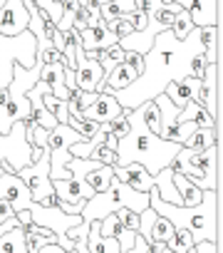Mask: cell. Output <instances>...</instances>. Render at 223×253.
I'll return each mask as SVG.
<instances>
[{
	"mask_svg": "<svg viewBox=\"0 0 223 253\" xmlns=\"http://www.w3.org/2000/svg\"><path fill=\"white\" fill-rule=\"evenodd\" d=\"M203 52L198 42V28L188 33L186 40H176L171 30H164L154 38L151 50L144 55V72L124 89L112 92L122 109H134L156 94L164 92L169 82H181L191 75V57Z\"/></svg>",
	"mask_w": 223,
	"mask_h": 253,
	"instance_id": "obj_1",
	"label": "cell"
},
{
	"mask_svg": "<svg viewBox=\"0 0 223 253\" xmlns=\"http://www.w3.org/2000/svg\"><path fill=\"white\" fill-rule=\"evenodd\" d=\"M129 132L117 142V164L114 167H127V164H142L151 176L159 174L164 167L174 162L179 154L181 144L166 142L159 134H154L142 119V107H134L127 112Z\"/></svg>",
	"mask_w": 223,
	"mask_h": 253,
	"instance_id": "obj_2",
	"label": "cell"
},
{
	"mask_svg": "<svg viewBox=\"0 0 223 253\" xmlns=\"http://www.w3.org/2000/svg\"><path fill=\"white\" fill-rule=\"evenodd\" d=\"M218 191H203L198 206H174L159 199L156 189L149 191V206L164 216L174 228H186L193 238V243L213 241L218 243Z\"/></svg>",
	"mask_w": 223,
	"mask_h": 253,
	"instance_id": "obj_3",
	"label": "cell"
},
{
	"mask_svg": "<svg viewBox=\"0 0 223 253\" xmlns=\"http://www.w3.org/2000/svg\"><path fill=\"white\" fill-rule=\"evenodd\" d=\"M119 209H129L134 213H142L144 209H149V194L134 191L132 186H127L117 176H112V181L104 191H99L89 201H84L79 216L84 223H89V221H102L109 213H117Z\"/></svg>",
	"mask_w": 223,
	"mask_h": 253,
	"instance_id": "obj_4",
	"label": "cell"
},
{
	"mask_svg": "<svg viewBox=\"0 0 223 253\" xmlns=\"http://www.w3.org/2000/svg\"><path fill=\"white\" fill-rule=\"evenodd\" d=\"M218 167H221V142H216L206 152H188L186 147L171 162V169L184 174L196 189L201 191H218Z\"/></svg>",
	"mask_w": 223,
	"mask_h": 253,
	"instance_id": "obj_5",
	"label": "cell"
},
{
	"mask_svg": "<svg viewBox=\"0 0 223 253\" xmlns=\"http://www.w3.org/2000/svg\"><path fill=\"white\" fill-rule=\"evenodd\" d=\"M33 164V144L25 139V122H15L8 134H0V174H18Z\"/></svg>",
	"mask_w": 223,
	"mask_h": 253,
	"instance_id": "obj_6",
	"label": "cell"
},
{
	"mask_svg": "<svg viewBox=\"0 0 223 253\" xmlns=\"http://www.w3.org/2000/svg\"><path fill=\"white\" fill-rule=\"evenodd\" d=\"M28 213H30V218H33L35 226H42V228H47V231L55 233L60 248L74 251V241L67 238V231L72 226H79L82 223V216H70V213L60 211V206H42L37 201H33L28 206Z\"/></svg>",
	"mask_w": 223,
	"mask_h": 253,
	"instance_id": "obj_7",
	"label": "cell"
},
{
	"mask_svg": "<svg viewBox=\"0 0 223 253\" xmlns=\"http://www.w3.org/2000/svg\"><path fill=\"white\" fill-rule=\"evenodd\" d=\"M18 176L25 181V186L30 189L33 201H37V204H40L42 199H47L50 194H55V191H52V179H50V149L45 147V149H42V157H40L37 162L23 167V169L18 171Z\"/></svg>",
	"mask_w": 223,
	"mask_h": 253,
	"instance_id": "obj_8",
	"label": "cell"
},
{
	"mask_svg": "<svg viewBox=\"0 0 223 253\" xmlns=\"http://www.w3.org/2000/svg\"><path fill=\"white\" fill-rule=\"evenodd\" d=\"M30 13L23 5V0H5L0 8V35L3 38H18L28 30Z\"/></svg>",
	"mask_w": 223,
	"mask_h": 253,
	"instance_id": "obj_9",
	"label": "cell"
},
{
	"mask_svg": "<svg viewBox=\"0 0 223 253\" xmlns=\"http://www.w3.org/2000/svg\"><path fill=\"white\" fill-rule=\"evenodd\" d=\"M102 67L97 60H87L82 45L74 47V87L82 92H99Z\"/></svg>",
	"mask_w": 223,
	"mask_h": 253,
	"instance_id": "obj_10",
	"label": "cell"
},
{
	"mask_svg": "<svg viewBox=\"0 0 223 253\" xmlns=\"http://www.w3.org/2000/svg\"><path fill=\"white\" fill-rule=\"evenodd\" d=\"M0 201H8L18 213V211H28V206L33 204V196H30V189L25 186V181L18 174L3 171L0 174Z\"/></svg>",
	"mask_w": 223,
	"mask_h": 253,
	"instance_id": "obj_11",
	"label": "cell"
},
{
	"mask_svg": "<svg viewBox=\"0 0 223 253\" xmlns=\"http://www.w3.org/2000/svg\"><path fill=\"white\" fill-rule=\"evenodd\" d=\"M174 3L191 15L193 28H213L221 23V0H174Z\"/></svg>",
	"mask_w": 223,
	"mask_h": 253,
	"instance_id": "obj_12",
	"label": "cell"
},
{
	"mask_svg": "<svg viewBox=\"0 0 223 253\" xmlns=\"http://www.w3.org/2000/svg\"><path fill=\"white\" fill-rule=\"evenodd\" d=\"M119 112H122V107H119V102L114 99V94H109V92H97V99L84 109L82 119H84V122L107 124V122L114 119Z\"/></svg>",
	"mask_w": 223,
	"mask_h": 253,
	"instance_id": "obj_13",
	"label": "cell"
},
{
	"mask_svg": "<svg viewBox=\"0 0 223 253\" xmlns=\"http://www.w3.org/2000/svg\"><path fill=\"white\" fill-rule=\"evenodd\" d=\"M114 176L119 181H124L127 186H132L134 191L149 194L154 186V176L142 167V164H127V167H114Z\"/></svg>",
	"mask_w": 223,
	"mask_h": 253,
	"instance_id": "obj_14",
	"label": "cell"
},
{
	"mask_svg": "<svg viewBox=\"0 0 223 253\" xmlns=\"http://www.w3.org/2000/svg\"><path fill=\"white\" fill-rule=\"evenodd\" d=\"M79 38H82V50H107V47L119 42V38L107 28V23H99L94 28H84L79 33Z\"/></svg>",
	"mask_w": 223,
	"mask_h": 253,
	"instance_id": "obj_15",
	"label": "cell"
},
{
	"mask_svg": "<svg viewBox=\"0 0 223 253\" xmlns=\"http://www.w3.org/2000/svg\"><path fill=\"white\" fill-rule=\"evenodd\" d=\"M40 80H42V82H47V87H50V94H52V97H57V99H65V102H67L65 65H62V62L42 65V67H40Z\"/></svg>",
	"mask_w": 223,
	"mask_h": 253,
	"instance_id": "obj_16",
	"label": "cell"
},
{
	"mask_svg": "<svg viewBox=\"0 0 223 253\" xmlns=\"http://www.w3.org/2000/svg\"><path fill=\"white\" fill-rule=\"evenodd\" d=\"M154 189H156V194H159L161 201L174 204V206H181V196H179V191L174 186V169H171V164L164 167L159 174H154Z\"/></svg>",
	"mask_w": 223,
	"mask_h": 253,
	"instance_id": "obj_17",
	"label": "cell"
},
{
	"mask_svg": "<svg viewBox=\"0 0 223 253\" xmlns=\"http://www.w3.org/2000/svg\"><path fill=\"white\" fill-rule=\"evenodd\" d=\"M87 253H122L117 238H104L99 233V221H89L87 233Z\"/></svg>",
	"mask_w": 223,
	"mask_h": 253,
	"instance_id": "obj_18",
	"label": "cell"
},
{
	"mask_svg": "<svg viewBox=\"0 0 223 253\" xmlns=\"http://www.w3.org/2000/svg\"><path fill=\"white\" fill-rule=\"evenodd\" d=\"M134 10H137L134 0H109V3L99 5V18H102V23H112V20H119V18L132 15Z\"/></svg>",
	"mask_w": 223,
	"mask_h": 253,
	"instance_id": "obj_19",
	"label": "cell"
},
{
	"mask_svg": "<svg viewBox=\"0 0 223 253\" xmlns=\"http://www.w3.org/2000/svg\"><path fill=\"white\" fill-rule=\"evenodd\" d=\"M0 253H28L25 246V228H10L8 233L0 236Z\"/></svg>",
	"mask_w": 223,
	"mask_h": 253,
	"instance_id": "obj_20",
	"label": "cell"
},
{
	"mask_svg": "<svg viewBox=\"0 0 223 253\" xmlns=\"http://www.w3.org/2000/svg\"><path fill=\"white\" fill-rule=\"evenodd\" d=\"M216 142H221V139H216V129H203V126H198V129H196L181 147H186L188 152H206V149H211Z\"/></svg>",
	"mask_w": 223,
	"mask_h": 253,
	"instance_id": "obj_21",
	"label": "cell"
},
{
	"mask_svg": "<svg viewBox=\"0 0 223 253\" xmlns=\"http://www.w3.org/2000/svg\"><path fill=\"white\" fill-rule=\"evenodd\" d=\"M99 67H102V82L109 77V72L114 70L119 62H124V50L119 47V42L117 45H112V47H107V50H99ZM99 82V84H102Z\"/></svg>",
	"mask_w": 223,
	"mask_h": 253,
	"instance_id": "obj_22",
	"label": "cell"
},
{
	"mask_svg": "<svg viewBox=\"0 0 223 253\" xmlns=\"http://www.w3.org/2000/svg\"><path fill=\"white\" fill-rule=\"evenodd\" d=\"M117 137L114 134H109L99 147H94V152H92V157L89 159H94V162H99V164H104V167H114L117 164Z\"/></svg>",
	"mask_w": 223,
	"mask_h": 253,
	"instance_id": "obj_23",
	"label": "cell"
},
{
	"mask_svg": "<svg viewBox=\"0 0 223 253\" xmlns=\"http://www.w3.org/2000/svg\"><path fill=\"white\" fill-rule=\"evenodd\" d=\"M112 176H114V167H99V169H94V171H87V184L94 189V194H99V191H104L107 186H109V181H112Z\"/></svg>",
	"mask_w": 223,
	"mask_h": 253,
	"instance_id": "obj_24",
	"label": "cell"
},
{
	"mask_svg": "<svg viewBox=\"0 0 223 253\" xmlns=\"http://www.w3.org/2000/svg\"><path fill=\"white\" fill-rule=\"evenodd\" d=\"M171 33H174V38L176 40H186L188 38V33L193 30V23H191V15L181 8L176 15H174V23H171V28H169Z\"/></svg>",
	"mask_w": 223,
	"mask_h": 253,
	"instance_id": "obj_25",
	"label": "cell"
},
{
	"mask_svg": "<svg viewBox=\"0 0 223 253\" xmlns=\"http://www.w3.org/2000/svg\"><path fill=\"white\" fill-rule=\"evenodd\" d=\"M174 231H176V228H174L164 216H159V213H156L149 238H151V243H154V241H159V243H169V241H171V236H174Z\"/></svg>",
	"mask_w": 223,
	"mask_h": 253,
	"instance_id": "obj_26",
	"label": "cell"
},
{
	"mask_svg": "<svg viewBox=\"0 0 223 253\" xmlns=\"http://www.w3.org/2000/svg\"><path fill=\"white\" fill-rule=\"evenodd\" d=\"M166 248L174 251V253H188L193 248V238H191V233L186 228H176L174 236H171V241L166 243Z\"/></svg>",
	"mask_w": 223,
	"mask_h": 253,
	"instance_id": "obj_27",
	"label": "cell"
},
{
	"mask_svg": "<svg viewBox=\"0 0 223 253\" xmlns=\"http://www.w3.org/2000/svg\"><path fill=\"white\" fill-rule=\"evenodd\" d=\"M164 94H166V97L174 102V107H179V109L191 99V97H188V89H186V84H184V80H181V82H169V84L164 87Z\"/></svg>",
	"mask_w": 223,
	"mask_h": 253,
	"instance_id": "obj_28",
	"label": "cell"
},
{
	"mask_svg": "<svg viewBox=\"0 0 223 253\" xmlns=\"http://www.w3.org/2000/svg\"><path fill=\"white\" fill-rule=\"evenodd\" d=\"M154 218H156V211L149 206V209H144L142 213H139V228H137V233L147 241V243H151V238H149V233H151V226H154Z\"/></svg>",
	"mask_w": 223,
	"mask_h": 253,
	"instance_id": "obj_29",
	"label": "cell"
},
{
	"mask_svg": "<svg viewBox=\"0 0 223 253\" xmlns=\"http://www.w3.org/2000/svg\"><path fill=\"white\" fill-rule=\"evenodd\" d=\"M127 112H129V109H122V112H119V114H117L114 119L109 122V129H112V134H114L117 139H122V137H124V134L129 132V122H127Z\"/></svg>",
	"mask_w": 223,
	"mask_h": 253,
	"instance_id": "obj_30",
	"label": "cell"
},
{
	"mask_svg": "<svg viewBox=\"0 0 223 253\" xmlns=\"http://www.w3.org/2000/svg\"><path fill=\"white\" fill-rule=\"evenodd\" d=\"M117 218H119V223H122L124 228H129V231H137V228H139V213H134V211H129V209H119V211H117Z\"/></svg>",
	"mask_w": 223,
	"mask_h": 253,
	"instance_id": "obj_31",
	"label": "cell"
},
{
	"mask_svg": "<svg viewBox=\"0 0 223 253\" xmlns=\"http://www.w3.org/2000/svg\"><path fill=\"white\" fill-rule=\"evenodd\" d=\"M134 241H137V231H129V228H122L117 233V243H119V251L127 253L129 248H134Z\"/></svg>",
	"mask_w": 223,
	"mask_h": 253,
	"instance_id": "obj_32",
	"label": "cell"
},
{
	"mask_svg": "<svg viewBox=\"0 0 223 253\" xmlns=\"http://www.w3.org/2000/svg\"><path fill=\"white\" fill-rule=\"evenodd\" d=\"M184 84H186V89H188L191 102L198 104V99H201V80H198V77H184Z\"/></svg>",
	"mask_w": 223,
	"mask_h": 253,
	"instance_id": "obj_33",
	"label": "cell"
},
{
	"mask_svg": "<svg viewBox=\"0 0 223 253\" xmlns=\"http://www.w3.org/2000/svg\"><path fill=\"white\" fill-rule=\"evenodd\" d=\"M191 75L188 77H198L201 80V75H203V67H206V57H203V52H196L193 57H191Z\"/></svg>",
	"mask_w": 223,
	"mask_h": 253,
	"instance_id": "obj_34",
	"label": "cell"
},
{
	"mask_svg": "<svg viewBox=\"0 0 223 253\" xmlns=\"http://www.w3.org/2000/svg\"><path fill=\"white\" fill-rule=\"evenodd\" d=\"M129 20H132V25H134V33L147 28V13H144V10H134V13L129 15Z\"/></svg>",
	"mask_w": 223,
	"mask_h": 253,
	"instance_id": "obj_35",
	"label": "cell"
},
{
	"mask_svg": "<svg viewBox=\"0 0 223 253\" xmlns=\"http://www.w3.org/2000/svg\"><path fill=\"white\" fill-rule=\"evenodd\" d=\"M193 251H196V253H218V243H213V241H201V243H193Z\"/></svg>",
	"mask_w": 223,
	"mask_h": 253,
	"instance_id": "obj_36",
	"label": "cell"
},
{
	"mask_svg": "<svg viewBox=\"0 0 223 253\" xmlns=\"http://www.w3.org/2000/svg\"><path fill=\"white\" fill-rule=\"evenodd\" d=\"M50 42H52V47H57V50L62 52V50H65V33L55 28V30L50 33Z\"/></svg>",
	"mask_w": 223,
	"mask_h": 253,
	"instance_id": "obj_37",
	"label": "cell"
},
{
	"mask_svg": "<svg viewBox=\"0 0 223 253\" xmlns=\"http://www.w3.org/2000/svg\"><path fill=\"white\" fill-rule=\"evenodd\" d=\"M15 216V209L8 204V201H0V223H5Z\"/></svg>",
	"mask_w": 223,
	"mask_h": 253,
	"instance_id": "obj_38",
	"label": "cell"
},
{
	"mask_svg": "<svg viewBox=\"0 0 223 253\" xmlns=\"http://www.w3.org/2000/svg\"><path fill=\"white\" fill-rule=\"evenodd\" d=\"M161 5V0H134V8L137 10H151V8H159Z\"/></svg>",
	"mask_w": 223,
	"mask_h": 253,
	"instance_id": "obj_39",
	"label": "cell"
},
{
	"mask_svg": "<svg viewBox=\"0 0 223 253\" xmlns=\"http://www.w3.org/2000/svg\"><path fill=\"white\" fill-rule=\"evenodd\" d=\"M147 248H149V243H147V241H144V238H142V236L137 233V241H134V248H129L127 253H147Z\"/></svg>",
	"mask_w": 223,
	"mask_h": 253,
	"instance_id": "obj_40",
	"label": "cell"
},
{
	"mask_svg": "<svg viewBox=\"0 0 223 253\" xmlns=\"http://www.w3.org/2000/svg\"><path fill=\"white\" fill-rule=\"evenodd\" d=\"M37 253H77V251H65V248H60L57 243H45Z\"/></svg>",
	"mask_w": 223,
	"mask_h": 253,
	"instance_id": "obj_41",
	"label": "cell"
},
{
	"mask_svg": "<svg viewBox=\"0 0 223 253\" xmlns=\"http://www.w3.org/2000/svg\"><path fill=\"white\" fill-rule=\"evenodd\" d=\"M57 201H60V199H57L55 194H50V196H47V199H42L40 204H42V206H57Z\"/></svg>",
	"mask_w": 223,
	"mask_h": 253,
	"instance_id": "obj_42",
	"label": "cell"
},
{
	"mask_svg": "<svg viewBox=\"0 0 223 253\" xmlns=\"http://www.w3.org/2000/svg\"><path fill=\"white\" fill-rule=\"evenodd\" d=\"M77 3H79V5H87V3H89V0H77Z\"/></svg>",
	"mask_w": 223,
	"mask_h": 253,
	"instance_id": "obj_43",
	"label": "cell"
},
{
	"mask_svg": "<svg viewBox=\"0 0 223 253\" xmlns=\"http://www.w3.org/2000/svg\"><path fill=\"white\" fill-rule=\"evenodd\" d=\"M161 253H174V251H169V248H166V246H164V248H161Z\"/></svg>",
	"mask_w": 223,
	"mask_h": 253,
	"instance_id": "obj_44",
	"label": "cell"
},
{
	"mask_svg": "<svg viewBox=\"0 0 223 253\" xmlns=\"http://www.w3.org/2000/svg\"><path fill=\"white\" fill-rule=\"evenodd\" d=\"M3 3H5V0H0V8H3Z\"/></svg>",
	"mask_w": 223,
	"mask_h": 253,
	"instance_id": "obj_45",
	"label": "cell"
},
{
	"mask_svg": "<svg viewBox=\"0 0 223 253\" xmlns=\"http://www.w3.org/2000/svg\"><path fill=\"white\" fill-rule=\"evenodd\" d=\"M52 3H62V0H52Z\"/></svg>",
	"mask_w": 223,
	"mask_h": 253,
	"instance_id": "obj_46",
	"label": "cell"
}]
</instances>
